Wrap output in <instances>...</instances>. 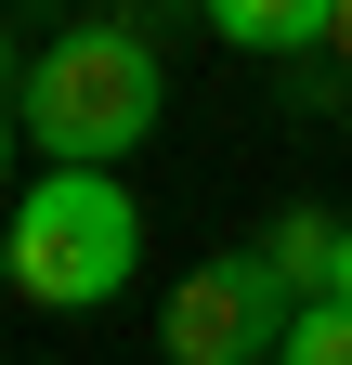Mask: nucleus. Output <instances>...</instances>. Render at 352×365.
<instances>
[{"label": "nucleus", "instance_id": "nucleus-1", "mask_svg": "<svg viewBox=\"0 0 352 365\" xmlns=\"http://www.w3.org/2000/svg\"><path fill=\"white\" fill-rule=\"evenodd\" d=\"M14 118L39 157H144L157 118H170V53L144 26H53V53H26L14 78Z\"/></svg>", "mask_w": 352, "mask_h": 365}, {"label": "nucleus", "instance_id": "nucleus-2", "mask_svg": "<svg viewBox=\"0 0 352 365\" xmlns=\"http://www.w3.org/2000/svg\"><path fill=\"white\" fill-rule=\"evenodd\" d=\"M130 274H144V209L105 157H53L14 196V300L39 313H105Z\"/></svg>", "mask_w": 352, "mask_h": 365}, {"label": "nucleus", "instance_id": "nucleus-3", "mask_svg": "<svg viewBox=\"0 0 352 365\" xmlns=\"http://www.w3.org/2000/svg\"><path fill=\"white\" fill-rule=\"evenodd\" d=\"M287 300H300V287H287L261 248H209L196 274H170V300H157V352H170V365H274Z\"/></svg>", "mask_w": 352, "mask_h": 365}, {"label": "nucleus", "instance_id": "nucleus-4", "mask_svg": "<svg viewBox=\"0 0 352 365\" xmlns=\"http://www.w3.org/2000/svg\"><path fill=\"white\" fill-rule=\"evenodd\" d=\"M209 39L248 66H287V53H326V0H196Z\"/></svg>", "mask_w": 352, "mask_h": 365}, {"label": "nucleus", "instance_id": "nucleus-5", "mask_svg": "<svg viewBox=\"0 0 352 365\" xmlns=\"http://www.w3.org/2000/svg\"><path fill=\"white\" fill-rule=\"evenodd\" d=\"M274 365H352V300H287V339H274Z\"/></svg>", "mask_w": 352, "mask_h": 365}, {"label": "nucleus", "instance_id": "nucleus-6", "mask_svg": "<svg viewBox=\"0 0 352 365\" xmlns=\"http://www.w3.org/2000/svg\"><path fill=\"white\" fill-rule=\"evenodd\" d=\"M326 235H339V209H274V222H261V261H274L287 287H314V274H326Z\"/></svg>", "mask_w": 352, "mask_h": 365}, {"label": "nucleus", "instance_id": "nucleus-7", "mask_svg": "<svg viewBox=\"0 0 352 365\" xmlns=\"http://www.w3.org/2000/svg\"><path fill=\"white\" fill-rule=\"evenodd\" d=\"M314 287H326V300H352V222L326 235V274H314ZM314 287H300V300H314Z\"/></svg>", "mask_w": 352, "mask_h": 365}, {"label": "nucleus", "instance_id": "nucleus-8", "mask_svg": "<svg viewBox=\"0 0 352 365\" xmlns=\"http://www.w3.org/2000/svg\"><path fill=\"white\" fill-rule=\"evenodd\" d=\"M14 144H26V118H14V91H0V182H14Z\"/></svg>", "mask_w": 352, "mask_h": 365}, {"label": "nucleus", "instance_id": "nucleus-9", "mask_svg": "<svg viewBox=\"0 0 352 365\" xmlns=\"http://www.w3.org/2000/svg\"><path fill=\"white\" fill-rule=\"evenodd\" d=\"M326 53H339V66H352V0H326Z\"/></svg>", "mask_w": 352, "mask_h": 365}, {"label": "nucleus", "instance_id": "nucleus-10", "mask_svg": "<svg viewBox=\"0 0 352 365\" xmlns=\"http://www.w3.org/2000/svg\"><path fill=\"white\" fill-rule=\"evenodd\" d=\"M14 78H26V53H14V26H0V91H14Z\"/></svg>", "mask_w": 352, "mask_h": 365}, {"label": "nucleus", "instance_id": "nucleus-11", "mask_svg": "<svg viewBox=\"0 0 352 365\" xmlns=\"http://www.w3.org/2000/svg\"><path fill=\"white\" fill-rule=\"evenodd\" d=\"M0 287H14V222H0Z\"/></svg>", "mask_w": 352, "mask_h": 365}]
</instances>
